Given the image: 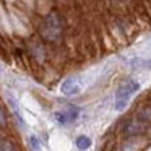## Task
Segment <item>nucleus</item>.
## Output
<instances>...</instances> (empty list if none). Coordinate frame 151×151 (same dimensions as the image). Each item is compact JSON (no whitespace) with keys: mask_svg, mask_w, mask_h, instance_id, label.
<instances>
[{"mask_svg":"<svg viewBox=\"0 0 151 151\" xmlns=\"http://www.w3.org/2000/svg\"><path fill=\"white\" fill-rule=\"evenodd\" d=\"M7 99H8V104H10L12 109H13V114H15V119H17L18 125H20V127H23V128H26V122H24V119L21 117L20 111H18V102H17V99H15L12 94H8Z\"/></svg>","mask_w":151,"mask_h":151,"instance_id":"nucleus-6","label":"nucleus"},{"mask_svg":"<svg viewBox=\"0 0 151 151\" xmlns=\"http://www.w3.org/2000/svg\"><path fill=\"white\" fill-rule=\"evenodd\" d=\"M2 125H5V112L2 111Z\"/></svg>","mask_w":151,"mask_h":151,"instance_id":"nucleus-10","label":"nucleus"},{"mask_svg":"<svg viewBox=\"0 0 151 151\" xmlns=\"http://www.w3.org/2000/svg\"><path fill=\"white\" fill-rule=\"evenodd\" d=\"M146 120L148 119H141V115H138V119L130 120L125 125V133L127 135H138L146 128Z\"/></svg>","mask_w":151,"mask_h":151,"instance_id":"nucleus-4","label":"nucleus"},{"mask_svg":"<svg viewBox=\"0 0 151 151\" xmlns=\"http://www.w3.org/2000/svg\"><path fill=\"white\" fill-rule=\"evenodd\" d=\"M75 145H76V148H78L80 151H85V150H88V148L91 146V138L86 137V135H80V137H76Z\"/></svg>","mask_w":151,"mask_h":151,"instance_id":"nucleus-7","label":"nucleus"},{"mask_svg":"<svg viewBox=\"0 0 151 151\" xmlns=\"http://www.w3.org/2000/svg\"><path fill=\"white\" fill-rule=\"evenodd\" d=\"M60 93L65 96H72L80 93V85H78V80L76 78H67L63 80V83L60 85Z\"/></svg>","mask_w":151,"mask_h":151,"instance_id":"nucleus-5","label":"nucleus"},{"mask_svg":"<svg viewBox=\"0 0 151 151\" xmlns=\"http://www.w3.org/2000/svg\"><path fill=\"white\" fill-rule=\"evenodd\" d=\"M0 151H15V150H13V146H12L10 141L4 140L2 141V146H0Z\"/></svg>","mask_w":151,"mask_h":151,"instance_id":"nucleus-9","label":"nucleus"},{"mask_svg":"<svg viewBox=\"0 0 151 151\" xmlns=\"http://www.w3.org/2000/svg\"><path fill=\"white\" fill-rule=\"evenodd\" d=\"M78 115H80V107H76V106H73V104H68L63 109H60V111L54 112V119H55L57 124H60V125L72 124L73 120L78 119Z\"/></svg>","mask_w":151,"mask_h":151,"instance_id":"nucleus-3","label":"nucleus"},{"mask_svg":"<svg viewBox=\"0 0 151 151\" xmlns=\"http://www.w3.org/2000/svg\"><path fill=\"white\" fill-rule=\"evenodd\" d=\"M29 146L31 151H42V146H41V141L36 135H31L29 137Z\"/></svg>","mask_w":151,"mask_h":151,"instance_id":"nucleus-8","label":"nucleus"},{"mask_svg":"<svg viewBox=\"0 0 151 151\" xmlns=\"http://www.w3.org/2000/svg\"><path fill=\"white\" fill-rule=\"evenodd\" d=\"M62 29H63L62 20H60V17L55 13V12H52V13L47 15V17L42 20L41 26H39V33H41V36H42V39L50 41V42H55V41L60 39Z\"/></svg>","mask_w":151,"mask_h":151,"instance_id":"nucleus-1","label":"nucleus"},{"mask_svg":"<svg viewBox=\"0 0 151 151\" xmlns=\"http://www.w3.org/2000/svg\"><path fill=\"white\" fill-rule=\"evenodd\" d=\"M138 91H140V83L132 80V78L125 80V81L119 86L117 91H115V101H114L115 111H124L128 106V102H130L132 96Z\"/></svg>","mask_w":151,"mask_h":151,"instance_id":"nucleus-2","label":"nucleus"}]
</instances>
